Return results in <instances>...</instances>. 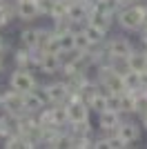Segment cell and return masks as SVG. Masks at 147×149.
<instances>
[{"label":"cell","instance_id":"obj_3","mask_svg":"<svg viewBox=\"0 0 147 149\" xmlns=\"http://www.w3.org/2000/svg\"><path fill=\"white\" fill-rule=\"evenodd\" d=\"M103 49H105V54L109 56V60H114V58H127L129 54H132V49H134V45L123 36H114V38H109V40H105Z\"/></svg>","mask_w":147,"mask_h":149},{"label":"cell","instance_id":"obj_16","mask_svg":"<svg viewBox=\"0 0 147 149\" xmlns=\"http://www.w3.org/2000/svg\"><path fill=\"white\" fill-rule=\"evenodd\" d=\"M125 60H127V67L134 69V71H143V69L147 67V56H145V51L132 49V54H129Z\"/></svg>","mask_w":147,"mask_h":149},{"label":"cell","instance_id":"obj_14","mask_svg":"<svg viewBox=\"0 0 147 149\" xmlns=\"http://www.w3.org/2000/svg\"><path fill=\"white\" fill-rule=\"evenodd\" d=\"M18 38H20V47H27V49H36L38 47V29L36 27H24Z\"/></svg>","mask_w":147,"mask_h":149},{"label":"cell","instance_id":"obj_18","mask_svg":"<svg viewBox=\"0 0 147 149\" xmlns=\"http://www.w3.org/2000/svg\"><path fill=\"white\" fill-rule=\"evenodd\" d=\"M74 40H76V51H94V45L83 33V29H74Z\"/></svg>","mask_w":147,"mask_h":149},{"label":"cell","instance_id":"obj_32","mask_svg":"<svg viewBox=\"0 0 147 149\" xmlns=\"http://www.w3.org/2000/svg\"><path fill=\"white\" fill-rule=\"evenodd\" d=\"M2 2H5V0H0V5H2Z\"/></svg>","mask_w":147,"mask_h":149},{"label":"cell","instance_id":"obj_23","mask_svg":"<svg viewBox=\"0 0 147 149\" xmlns=\"http://www.w3.org/2000/svg\"><path fill=\"white\" fill-rule=\"evenodd\" d=\"M141 42L147 47V25H143V29H141Z\"/></svg>","mask_w":147,"mask_h":149},{"label":"cell","instance_id":"obj_25","mask_svg":"<svg viewBox=\"0 0 147 149\" xmlns=\"http://www.w3.org/2000/svg\"><path fill=\"white\" fill-rule=\"evenodd\" d=\"M7 49H9V45H7L5 40H2V36H0V54H5Z\"/></svg>","mask_w":147,"mask_h":149},{"label":"cell","instance_id":"obj_27","mask_svg":"<svg viewBox=\"0 0 147 149\" xmlns=\"http://www.w3.org/2000/svg\"><path fill=\"white\" fill-rule=\"evenodd\" d=\"M2 69H5V58H2V54H0V74H2Z\"/></svg>","mask_w":147,"mask_h":149},{"label":"cell","instance_id":"obj_12","mask_svg":"<svg viewBox=\"0 0 147 149\" xmlns=\"http://www.w3.org/2000/svg\"><path fill=\"white\" fill-rule=\"evenodd\" d=\"M56 42H58V51H60V56H69V54H76L74 29H71V31H65V33H56Z\"/></svg>","mask_w":147,"mask_h":149},{"label":"cell","instance_id":"obj_9","mask_svg":"<svg viewBox=\"0 0 147 149\" xmlns=\"http://www.w3.org/2000/svg\"><path fill=\"white\" fill-rule=\"evenodd\" d=\"M87 16H89V7H87L83 0H74V2L67 5V18L71 20L74 25L87 22Z\"/></svg>","mask_w":147,"mask_h":149},{"label":"cell","instance_id":"obj_24","mask_svg":"<svg viewBox=\"0 0 147 149\" xmlns=\"http://www.w3.org/2000/svg\"><path fill=\"white\" fill-rule=\"evenodd\" d=\"M83 2H85L87 7H89V9H92V7H96V5H100V2H103V0H83Z\"/></svg>","mask_w":147,"mask_h":149},{"label":"cell","instance_id":"obj_17","mask_svg":"<svg viewBox=\"0 0 147 149\" xmlns=\"http://www.w3.org/2000/svg\"><path fill=\"white\" fill-rule=\"evenodd\" d=\"M51 107V113H54V123L58 125V127H67L69 120H67V105L65 102H54Z\"/></svg>","mask_w":147,"mask_h":149},{"label":"cell","instance_id":"obj_8","mask_svg":"<svg viewBox=\"0 0 147 149\" xmlns=\"http://www.w3.org/2000/svg\"><path fill=\"white\" fill-rule=\"evenodd\" d=\"M67 105V120L69 125L71 123H83V120H89V105H87L85 100H76V102H65Z\"/></svg>","mask_w":147,"mask_h":149},{"label":"cell","instance_id":"obj_10","mask_svg":"<svg viewBox=\"0 0 147 149\" xmlns=\"http://www.w3.org/2000/svg\"><path fill=\"white\" fill-rule=\"evenodd\" d=\"M40 16L38 11V5L34 0H22V2H16V18L22 20V22H31Z\"/></svg>","mask_w":147,"mask_h":149},{"label":"cell","instance_id":"obj_15","mask_svg":"<svg viewBox=\"0 0 147 149\" xmlns=\"http://www.w3.org/2000/svg\"><path fill=\"white\" fill-rule=\"evenodd\" d=\"M13 62H16V67H20V69H31V67H34L31 49H27V47L16 49V51H13Z\"/></svg>","mask_w":147,"mask_h":149},{"label":"cell","instance_id":"obj_19","mask_svg":"<svg viewBox=\"0 0 147 149\" xmlns=\"http://www.w3.org/2000/svg\"><path fill=\"white\" fill-rule=\"evenodd\" d=\"M123 82H125V89H129V91L141 89V78H138V71H134V69H127L123 74Z\"/></svg>","mask_w":147,"mask_h":149},{"label":"cell","instance_id":"obj_28","mask_svg":"<svg viewBox=\"0 0 147 149\" xmlns=\"http://www.w3.org/2000/svg\"><path fill=\"white\" fill-rule=\"evenodd\" d=\"M141 118H143V127H145V129H147V111H145V113H143Z\"/></svg>","mask_w":147,"mask_h":149},{"label":"cell","instance_id":"obj_2","mask_svg":"<svg viewBox=\"0 0 147 149\" xmlns=\"http://www.w3.org/2000/svg\"><path fill=\"white\" fill-rule=\"evenodd\" d=\"M9 87L16 89V91H20V93H27V91H31V89L38 87V80H36V76H34L31 69L16 67V71L9 76Z\"/></svg>","mask_w":147,"mask_h":149},{"label":"cell","instance_id":"obj_11","mask_svg":"<svg viewBox=\"0 0 147 149\" xmlns=\"http://www.w3.org/2000/svg\"><path fill=\"white\" fill-rule=\"evenodd\" d=\"M120 116L123 113H116L111 111V109H107V111H100L98 113V127L103 131H116V127L120 125Z\"/></svg>","mask_w":147,"mask_h":149},{"label":"cell","instance_id":"obj_5","mask_svg":"<svg viewBox=\"0 0 147 149\" xmlns=\"http://www.w3.org/2000/svg\"><path fill=\"white\" fill-rule=\"evenodd\" d=\"M141 134H143L141 125L134 123V120H120V125L116 127V136L120 138L127 147H132L134 143H138V140H141Z\"/></svg>","mask_w":147,"mask_h":149},{"label":"cell","instance_id":"obj_20","mask_svg":"<svg viewBox=\"0 0 147 149\" xmlns=\"http://www.w3.org/2000/svg\"><path fill=\"white\" fill-rule=\"evenodd\" d=\"M54 29H47V27H40V29H38V47L36 49H40V51H45L49 47V42H51V40H54Z\"/></svg>","mask_w":147,"mask_h":149},{"label":"cell","instance_id":"obj_22","mask_svg":"<svg viewBox=\"0 0 147 149\" xmlns=\"http://www.w3.org/2000/svg\"><path fill=\"white\" fill-rule=\"evenodd\" d=\"M138 78H141V87H147V67L138 71Z\"/></svg>","mask_w":147,"mask_h":149},{"label":"cell","instance_id":"obj_26","mask_svg":"<svg viewBox=\"0 0 147 149\" xmlns=\"http://www.w3.org/2000/svg\"><path fill=\"white\" fill-rule=\"evenodd\" d=\"M118 7H125V5H132V2H136V0H114Z\"/></svg>","mask_w":147,"mask_h":149},{"label":"cell","instance_id":"obj_21","mask_svg":"<svg viewBox=\"0 0 147 149\" xmlns=\"http://www.w3.org/2000/svg\"><path fill=\"white\" fill-rule=\"evenodd\" d=\"M107 109L123 113V93H114V91L107 93Z\"/></svg>","mask_w":147,"mask_h":149},{"label":"cell","instance_id":"obj_33","mask_svg":"<svg viewBox=\"0 0 147 149\" xmlns=\"http://www.w3.org/2000/svg\"><path fill=\"white\" fill-rule=\"evenodd\" d=\"M136 2H141V0H136Z\"/></svg>","mask_w":147,"mask_h":149},{"label":"cell","instance_id":"obj_31","mask_svg":"<svg viewBox=\"0 0 147 149\" xmlns=\"http://www.w3.org/2000/svg\"><path fill=\"white\" fill-rule=\"evenodd\" d=\"M145 56H147V47H145Z\"/></svg>","mask_w":147,"mask_h":149},{"label":"cell","instance_id":"obj_30","mask_svg":"<svg viewBox=\"0 0 147 149\" xmlns=\"http://www.w3.org/2000/svg\"><path fill=\"white\" fill-rule=\"evenodd\" d=\"M0 96H2V91H0ZM0 111H2V107H0Z\"/></svg>","mask_w":147,"mask_h":149},{"label":"cell","instance_id":"obj_7","mask_svg":"<svg viewBox=\"0 0 147 149\" xmlns=\"http://www.w3.org/2000/svg\"><path fill=\"white\" fill-rule=\"evenodd\" d=\"M45 93H47L49 98V105H54V102H65L69 96V87L65 80H54V82H47L45 85Z\"/></svg>","mask_w":147,"mask_h":149},{"label":"cell","instance_id":"obj_13","mask_svg":"<svg viewBox=\"0 0 147 149\" xmlns=\"http://www.w3.org/2000/svg\"><path fill=\"white\" fill-rule=\"evenodd\" d=\"M83 33H85L87 38H89V42L94 45V49L96 47H100V45H105V40H107V33L105 31H100L98 27H94V25H89V22H83Z\"/></svg>","mask_w":147,"mask_h":149},{"label":"cell","instance_id":"obj_4","mask_svg":"<svg viewBox=\"0 0 147 149\" xmlns=\"http://www.w3.org/2000/svg\"><path fill=\"white\" fill-rule=\"evenodd\" d=\"M0 107H2V111L13 113V116H20V113H24L22 93L9 87L7 91H2V96H0Z\"/></svg>","mask_w":147,"mask_h":149},{"label":"cell","instance_id":"obj_29","mask_svg":"<svg viewBox=\"0 0 147 149\" xmlns=\"http://www.w3.org/2000/svg\"><path fill=\"white\" fill-rule=\"evenodd\" d=\"M13 2H22V0H13Z\"/></svg>","mask_w":147,"mask_h":149},{"label":"cell","instance_id":"obj_6","mask_svg":"<svg viewBox=\"0 0 147 149\" xmlns=\"http://www.w3.org/2000/svg\"><path fill=\"white\" fill-rule=\"evenodd\" d=\"M36 67L40 69L43 74H47V76H56V74H60L62 56H60V54H56V51H43Z\"/></svg>","mask_w":147,"mask_h":149},{"label":"cell","instance_id":"obj_1","mask_svg":"<svg viewBox=\"0 0 147 149\" xmlns=\"http://www.w3.org/2000/svg\"><path fill=\"white\" fill-rule=\"evenodd\" d=\"M145 9H147V5H136V2L125 5L116 11L114 20L125 31H141L143 25H145Z\"/></svg>","mask_w":147,"mask_h":149}]
</instances>
